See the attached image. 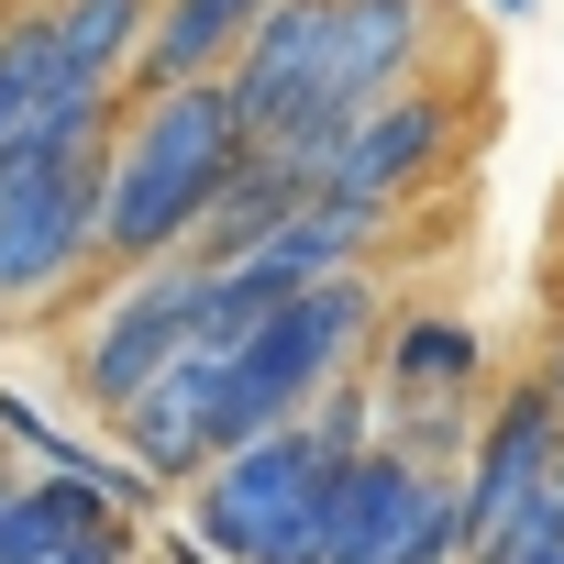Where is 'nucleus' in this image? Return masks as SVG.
Returning <instances> with one entry per match:
<instances>
[{
	"label": "nucleus",
	"mask_w": 564,
	"mask_h": 564,
	"mask_svg": "<svg viewBox=\"0 0 564 564\" xmlns=\"http://www.w3.org/2000/svg\"><path fill=\"white\" fill-rule=\"evenodd\" d=\"M122 100H45L12 144H0V322L67 300L100 265V155H111Z\"/></svg>",
	"instance_id": "obj_1"
},
{
	"label": "nucleus",
	"mask_w": 564,
	"mask_h": 564,
	"mask_svg": "<svg viewBox=\"0 0 564 564\" xmlns=\"http://www.w3.org/2000/svg\"><path fill=\"white\" fill-rule=\"evenodd\" d=\"M232 155H243V133H232L221 78L166 89V100H122L111 155H100V265H111V276L166 265V254L199 232V210H210V188L232 177Z\"/></svg>",
	"instance_id": "obj_2"
},
{
	"label": "nucleus",
	"mask_w": 564,
	"mask_h": 564,
	"mask_svg": "<svg viewBox=\"0 0 564 564\" xmlns=\"http://www.w3.org/2000/svg\"><path fill=\"white\" fill-rule=\"evenodd\" d=\"M322 487H333V465H311V443L276 421L265 443L199 465L188 542L221 553V564H311L322 553Z\"/></svg>",
	"instance_id": "obj_3"
},
{
	"label": "nucleus",
	"mask_w": 564,
	"mask_h": 564,
	"mask_svg": "<svg viewBox=\"0 0 564 564\" xmlns=\"http://www.w3.org/2000/svg\"><path fill=\"white\" fill-rule=\"evenodd\" d=\"M443 34H454V12H443V0H333L322 89H311L300 133L276 144V155H300V166L322 177V155L344 144V122H355V111H377V100H399V89L443 78Z\"/></svg>",
	"instance_id": "obj_4"
},
{
	"label": "nucleus",
	"mask_w": 564,
	"mask_h": 564,
	"mask_svg": "<svg viewBox=\"0 0 564 564\" xmlns=\"http://www.w3.org/2000/svg\"><path fill=\"white\" fill-rule=\"evenodd\" d=\"M311 564H465L454 476H421L399 454H355L322 487V553Z\"/></svg>",
	"instance_id": "obj_5"
},
{
	"label": "nucleus",
	"mask_w": 564,
	"mask_h": 564,
	"mask_svg": "<svg viewBox=\"0 0 564 564\" xmlns=\"http://www.w3.org/2000/svg\"><path fill=\"white\" fill-rule=\"evenodd\" d=\"M454 155H465V89H454V78H421V89H399V100H377V111L344 122V144L322 155V199L399 210V199H421Z\"/></svg>",
	"instance_id": "obj_6"
},
{
	"label": "nucleus",
	"mask_w": 564,
	"mask_h": 564,
	"mask_svg": "<svg viewBox=\"0 0 564 564\" xmlns=\"http://www.w3.org/2000/svg\"><path fill=\"white\" fill-rule=\"evenodd\" d=\"M177 355H188V265L166 254V265H133L100 289V311L78 333V388H89L100 421H122Z\"/></svg>",
	"instance_id": "obj_7"
},
{
	"label": "nucleus",
	"mask_w": 564,
	"mask_h": 564,
	"mask_svg": "<svg viewBox=\"0 0 564 564\" xmlns=\"http://www.w3.org/2000/svg\"><path fill=\"white\" fill-rule=\"evenodd\" d=\"M553 454H564V410L542 399V377H509V388L476 410V443H465V465H454V520H465V553H476L509 509H531V498L553 487Z\"/></svg>",
	"instance_id": "obj_8"
},
{
	"label": "nucleus",
	"mask_w": 564,
	"mask_h": 564,
	"mask_svg": "<svg viewBox=\"0 0 564 564\" xmlns=\"http://www.w3.org/2000/svg\"><path fill=\"white\" fill-rule=\"evenodd\" d=\"M322 199V177L300 166V155H276V144H243L232 155V177L210 188V210H199V232L177 243V265H199V276H221V265H243L289 210H311Z\"/></svg>",
	"instance_id": "obj_9"
},
{
	"label": "nucleus",
	"mask_w": 564,
	"mask_h": 564,
	"mask_svg": "<svg viewBox=\"0 0 564 564\" xmlns=\"http://www.w3.org/2000/svg\"><path fill=\"white\" fill-rule=\"evenodd\" d=\"M366 355L377 399H487V333L454 311H388Z\"/></svg>",
	"instance_id": "obj_10"
},
{
	"label": "nucleus",
	"mask_w": 564,
	"mask_h": 564,
	"mask_svg": "<svg viewBox=\"0 0 564 564\" xmlns=\"http://www.w3.org/2000/svg\"><path fill=\"white\" fill-rule=\"evenodd\" d=\"M265 12H276V0H155V34H144V56H133L122 100H166V89L221 78V67H232V45H243Z\"/></svg>",
	"instance_id": "obj_11"
},
{
	"label": "nucleus",
	"mask_w": 564,
	"mask_h": 564,
	"mask_svg": "<svg viewBox=\"0 0 564 564\" xmlns=\"http://www.w3.org/2000/svg\"><path fill=\"white\" fill-rule=\"evenodd\" d=\"M388 221L399 210H355V199H311V210H289L243 265L265 276V289H322V276H366L377 265V243H388Z\"/></svg>",
	"instance_id": "obj_12"
},
{
	"label": "nucleus",
	"mask_w": 564,
	"mask_h": 564,
	"mask_svg": "<svg viewBox=\"0 0 564 564\" xmlns=\"http://www.w3.org/2000/svg\"><path fill=\"white\" fill-rule=\"evenodd\" d=\"M45 34H56V78L89 100H122L144 34H155V0H45Z\"/></svg>",
	"instance_id": "obj_13"
},
{
	"label": "nucleus",
	"mask_w": 564,
	"mask_h": 564,
	"mask_svg": "<svg viewBox=\"0 0 564 564\" xmlns=\"http://www.w3.org/2000/svg\"><path fill=\"white\" fill-rule=\"evenodd\" d=\"M100 520H122L100 476H56V465L45 476H12V487H0V564H56Z\"/></svg>",
	"instance_id": "obj_14"
},
{
	"label": "nucleus",
	"mask_w": 564,
	"mask_h": 564,
	"mask_svg": "<svg viewBox=\"0 0 564 564\" xmlns=\"http://www.w3.org/2000/svg\"><path fill=\"white\" fill-rule=\"evenodd\" d=\"M45 100H67L56 34H45V0H12V12H0V144H12Z\"/></svg>",
	"instance_id": "obj_15"
},
{
	"label": "nucleus",
	"mask_w": 564,
	"mask_h": 564,
	"mask_svg": "<svg viewBox=\"0 0 564 564\" xmlns=\"http://www.w3.org/2000/svg\"><path fill=\"white\" fill-rule=\"evenodd\" d=\"M289 432L311 443V465H355V454H377V377H366V366H355V377H333Z\"/></svg>",
	"instance_id": "obj_16"
},
{
	"label": "nucleus",
	"mask_w": 564,
	"mask_h": 564,
	"mask_svg": "<svg viewBox=\"0 0 564 564\" xmlns=\"http://www.w3.org/2000/svg\"><path fill=\"white\" fill-rule=\"evenodd\" d=\"M56 564H133V520H100V531H78Z\"/></svg>",
	"instance_id": "obj_17"
},
{
	"label": "nucleus",
	"mask_w": 564,
	"mask_h": 564,
	"mask_svg": "<svg viewBox=\"0 0 564 564\" xmlns=\"http://www.w3.org/2000/svg\"><path fill=\"white\" fill-rule=\"evenodd\" d=\"M531 12H542V0H498V23H531Z\"/></svg>",
	"instance_id": "obj_18"
},
{
	"label": "nucleus",
	"mask_w": 564,
	"mask_h": 564,
	"mask_svg": "<svg viewBox=\"0 0 564 564\" xmlns=\"http://www.w3.org/2000/svg\"><path fill=\"white\" fill-rule=\"evenodd\" d=\"M553 509H564V454H553Z\"/></svg>",
	"instance_id": "obj_19"
},
{
	"label": "nucleus",
	"mask_w": 564,
	"mask_h": 564,
	"mask_svg": "<svg viewBox=\"0 0 564 564\" xmlns=\"http://www.w3.org/2000/svg\"><path fill=\"white\" fill-rule=\"evenodd\" d=\"M0 12H12V0H0Z\"/></svg>",
	"instance_id": "obj_20"
}]
</instances>
